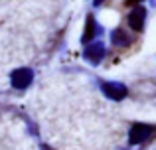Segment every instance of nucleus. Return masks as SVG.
<instances>
[{"instance_id": "9", "label": "nucleus", "mask_w": 156, "mask_h": 150, "mask_svg": "<svg viewBox=\"0 0 156 150\" xmlns=\"http://www.w3.org/2000/svg\"><path fill=\"white\" fill-rule=\"evenodd\" d=\"M101 2H103V0H95V4H101Z\"/></svg>"}, {"instance_id": "5", "label": "nucleus", "mask_w": 156, "mask_h": 150, "mask_svg": "<svg viewBox=\"0 0 156 150\" xmlns=\"http://www.w3.org/2000/svg\"><path fill=\"white\" fill-rule=\"evenodd\" d=\"M103 55H105V46H103L101 42L89 44V46L85 47V58H87V59H91L93 63L101 61V59H103Z\"/></svg>"}, {"instance_id": "2", "label": "nucleus", "mask_w": 156, "mask_h": 150, "mask_svg": "<svg viewBox=\"0 0 156 150\" xmlns=\"http://www.w3.org/2000/svg\"><path fill=\"white\" fill-rule=\"evenodd\" d=\"M32 77H34V73L30 69H16L10 79H12V85L16 89H26L32 83Z\"/></svg>"}, {"instance_id": "7", "label": "nucleus", "mask_w": 156, "mask_h": 150, "mask_svg": "<svg viewBox=\"0 0 156 150\" xmlns=\"http://www.w3.org/2000/svg\"><path fill=\"white\" fill-rule=\"evenodd\" d=\"M95 22H93V18H87V32H85V36H83V40L85 42H89V38H93V34H95Z\"/></svg>"}, {"instance_id": "3", "label": "nucleus", "mask_w": 156, "mask_h": 150, "mask_svg": "<svg viewBox=\"0 0 156 150\" xmlns=\"http://www.w3.org/2000/svg\"><path fill=\"white\" fill-rule=\"evenodd\" d=\"M103 91L107 97H111L115 101L125 99V95H126V87L122 83H103Z\"/></svg>"}, {"instance_id": "1", "label": "nucleus", "mask_w": 156, "mask_h": 150, "mask_svg": "<svg viewBox=\"0 0 156 150\" xmlns=\"http://www.w3.org/2000/svg\"><path fill=\"white\" fill-rule=\"evenodd\" d=\"M154 128L148 127V124H134L133 128H130L129 132V138L133 144H138V142H144V140H148L150 136H152Z\"/></svg>"}, {"instance_id": "6", "label": "nucleus", "mask_w": 156, "mask_h": 150, "mask_svg": "<svg viewBox=\"0 0 156 150\" xmlns=\"http://www.w3.org/2000/svg\"><path fill=\"white\" fill-rule=\"evenodd\" d=\"M111 40H113L115 46H126V44H130V36L122 30H115L113 36H111Z\"/></svg>"}, {"instance_id": "4", "label": "nucleus", "mask_w": 156, "mask_h": 150, "mask_svg": "<svg viewBox=\"0 0 156 150\" xmlns=\"http://www.w3.org/2000/svg\"><path fill=\"white\" fill-rule=\"evenodd\" d=\"M144 18H146V10L142 6H136L133 12L129 14V24L133 30H142L144 26Z\"/></svg>"}, {"instance_id": "8", "label": "nucleus", "mask_w": 156, "mask_h": 150, "mask_svg": "<svg viewBox=\"0 0 156 150\" xmlns=\"http://www.w3.org/2000/svg\"><path fill=\"white\" fill-rule=\"evenodd\" d=\"M136 2H140V0H126V4H136Z\"/></svg>"}]
</instances>
